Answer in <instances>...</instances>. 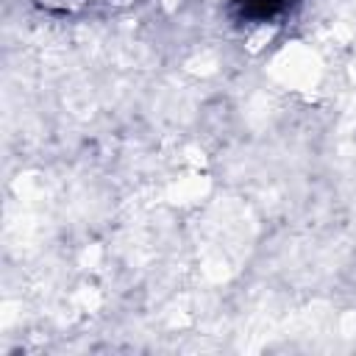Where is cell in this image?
I'll list each match as a JSON object with an SVG mask.
<instances>
[{
  "label": "cell",
  "mask_w": 356,
  "mask_h": 356,
  "mask_svg": "<svg viewBox=\"0 0 356 356\" xmlns=\"http://www.w3.org/2000/svg\"><path fill=\"white\" fill-rule=\"evenodd\" d=\"M286 3L289 0H234V6L239 8V14L242 17H250V19H270L278 11H284Z\"/></svg>",
  "instance_id": "obj_1"
}]
</instances>
